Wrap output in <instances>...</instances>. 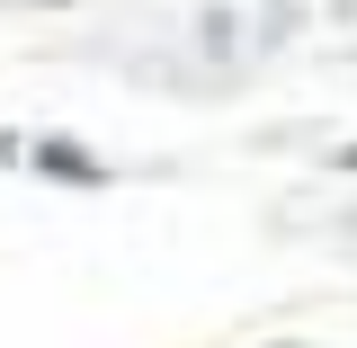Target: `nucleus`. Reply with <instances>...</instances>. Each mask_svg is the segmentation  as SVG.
Instances as JSON below:
<instances>
[{"instance_id": "1", "label": "nucleus", "mask_w": 357, "mask_h": 348, "mask_svg": "<svg viewBox=\"0 0 357 348\" xmlns=\"http://www.w3.org/2000/svg\"><path fill=\"white\" fill-rule=\"evenodd\" d=\"M36 170H45V179H72V188H98V179H107L81 143H36Z\"/></svg>"}]
</instances>
